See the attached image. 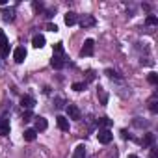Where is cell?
Segmentation results:
<instances>
[{"mask_svg": "<svg viewBox=\"0 0 158 158\" xmlns=\"http://www.w3.org/2000/svg\"><path fill=\"white\" fill-rule=\"evenodd\" d=\"M97 139H99V143L108 145V143L114 139V134H112L108 128H101V130H99V134H97Z\"/></svg>", "mask_w": 158, "mask_h": 158, "instance_id": "obj_1", "label": "cell"}, {"mask_svg": "<svg viewBox=\"0 0 158 158\" xmlns=\"http://www.w3.org/2000/svg\"><path fill=\"white\" fill-rule=\"evenodd\" d=\"M93 50H95V41L93 39H86L84 47L80 50V56H93Z\"/></svg>", "mask_w": 158, "mask_h": 158, "instance_id": "obj_2", "label": "cell"}, {"mask_svg": "<svg viewBox=\"0 0 158 158\" xmlns=\"http://www.w3.org/2000/svg\"><path fill=\"white\" fill-rule=\"evenodd\" d=\"M67 115H69V119H74V121H78V119L82 117L80 108H78L76 104H69V106H67Z\"/></svg>", "mask_w": 158, "mask_h": 158, "instance_id": "obj_3", "label": "cell"}, {"mask_svg": "<svg viewBox=\"0 0 158 158\" xmlns=\"http://www.w3.org/2000/svg\"><path fill=\"white\" fill-rule=\"evenodd\" d=\"M13 60H15L17 63H23V61L26 60V48H24V47H17V48L13 50Z\"/></svg>", "mask_w": 158, "mask_h": 158, "instance_id": "obj_4", "label": "cell"}, {"mask_svg": "<svg viewBox=\"0 0 158 158\" xmlns=\"http://www.w3.org/2000/svg\"><path fill=\"white\" fill-rule=\"evenodd\" d=\"M56 125H58V128H60V130H63V132H69V119H67V117H63V115H58V117H56Z\"/></svg>", "mask_w": 158, "mask_h": 158, "instance_id": "obj_5", "label": "cell"}, {"mask_svg": "<svg viewBox=\"0 0 158 158\" xmlns=\"http://www.w3.org/2000/svg\"><path fill=\"white\" fill-rule=\"evenodd\" d=\"M95 24V17L93 15H84L82 19H80V26L82 28H89V26H93Z\"/></svg>", "mask_w": 158, "mask_h": 158, "instance_id": "obj_6", "label": "cell"}, {"mask_svg": "<svg viewBox=\"0 0 158 158\" xmlns=\"http://www.w3.org/2000/svg\"><path fill=\"white\" fill-rule=\"evenodd\" d=\"M32 45H34V48H43L45 47V37L41 34H35L32 37Z\"/></svg>", "mask_w": 158, "mask_h": 158, "instance_id": "obj_7", "label": "cell"}, {"mask_svg": "<svg viewBox=\"0 0 158 158\" xmlns=\"http://www.w3.org/2000/svg\"><path fill=\"white\" fill-rule=\"evenodd\" d=\"M10 134V119H0V136H8Z\"/></svg>", "mask_w": 158, "mask_h": 158, "instance_id": "obj_8", "label": "cell"}, {"mask_svg": "<svg viewBox=\"0 0 158 158\" xmlns=\"http://www.w3.org/2000/svg\"><path fill=\"white\" fill-rule=\"evenodd\" d=\"M47 127H48V123H47V119L45 117H35V132H39V130H47Z\"/></svg>", "mask_w": 158, "mask_h": 158, "instance_id": "obj_9", "label": "cell"}, {"mask_svg": "<svg viewBox=\"0 0 158 158\" xmlns=\"http://www.w3.org/2000/svg\"><path fill=\"white\" fill-rule=\"evenodd\" d=\"M71 158H86V147L84 145H76Z\"/></svg>", "mask_w": 158, "mask_h": 158, "instance_id": "obj_10", "label": "cell"}, {"mask_svg": "<svg viewBox=\"0 0 158 158\" xmlns=\"http://www.w3.org/2000/svg\"><path fill=\"white\" fill-rule=\"evenodd\" d=\"M21 104H23V108H26V110H32V108H34V104H35V101H34L32 97L24 95V97L21 99Z\"/></svg>", "mask_w": 158, "mask_h": 158, "instance_id": "obj_11", "label": "cell"}, {"mask_svg": "<svg viewBox=\"0 0 158 158\" xmlns=\"http://www.w3.org/2000/svg\"><path fill=\"white\" fill-rule=\"evenodd\" d=\"M76 23H78V17H76V13H73V11L65 13V24H67V26H73V24H76Z\"/></svg>", "mask_w": 158, "mask_h": 158, "instance_id": "obj_12", "label": "cell"}, {"mask_svg": "<svg viewBox=\"0 0 158 158\" xmlns=\"http://www.w3.org/2000/svg\"><path fill=\"white\" fill-rule=\"evenodd\" d=\"M50 65H52L54 69H63L65 61L61 60V56H52V60H50Z\"/></svg>", "mask_w": 158, "mask_h": 158, "instance_id": "obj_13", "label": "cell"}, {"mask_svg": "<svg viewBox=\"0 0 158 158\" xmlns=\"http://www.w3.org/2000/svg\"><path fill=\"white\" fill-rule=\"evenodd\" d=\"M23 136H24V139H26V141H34V139H35V136H37V132H35L34 128H26Z\"/></svg>", "mask_w": 158, "mask_h": 158, "instance_id": "obj_14", "label": "cell"}, {"mask_svg": "<svg viewBox=\"0 0 158 158\" xmlns=\"http://www.w3.org/2000/svg\"><path fill=\"white\" fill-rule=\"evenodd\" d=\"M0 56H2V58H8L10 56V43L8 41H4L2 45H0Z\"/></svg>", "mask_w": 158, "mask_h": 158, "instance_id": "obj_15", "label": "cell"}, {"mask_svg": "<svg viewBox=\"0 0 158 158\" xmlns=\"http://www.w3.org/2000/svg\"><path fill=\"white\" fill-rule=\"evenodd\" d=\"M154 143V134H145V138H143V147H149V145H152Z\"/></svg>", "mask_w": 158, "mask_h": 158, "instance_id": "obj_16", "label": "cell"}, {"mask_svg": "<svg viewBox=\"0 0 158 158\" xmlns=\"http://www.w3.org/2000/svg\"><path fill=\"white\" fill-rule=\"evenodd\" d=\"M99 99H101V104H108V93L101 88H99Z\"/></svg>", "mask_w": 158, "mask_h": 158, "instance_id": "obj_17", "label": "cell"}, {"mask_svg": "<svg viewBox=\"0 0 158 158\" xmlns=\"http://www.w3.org/2000/svg\"><path fill=\"white\" fill-rule=\"evenodd\" d=\"M147 80H149V82H151L152 86H156V84H158V74H156V73H149Z\"/></svg>", "mask_w": 158, "mask_h": 158, "instance_id": "obj_18", "label": "cell"}, {"mask_svg": "<svg viewBox=\"0 0 158 158\" xmlns=\"http://www.w3.org/2000/svg\"><path fill=\"white\" fill-rule=\"evenodd\" d=\"M73 89H74V91H84V89H86V84H82V82H74V84H73Z\"/></svg>", "mask_w": 158, "mask_h": 158, "instance_id": "obj_19", "label": "cell"}, {"mask_svg": "<svg viewBox=\"0 0 158 158\" xmlns=\"http://www.w3.org/2000/svg\"><path fill=\"white\" fill-rule=\"evenodd\" d=\"M149 110H151L152 114H156V112H158V106H156V99H151V102H149Z\"/></svg>", "mask_w": 158, "mask_h": 158, "instance_id": "obj_20", "label": "cell"}, {"mask_svg": "<svg viewBox=\"0 0 158 158\" xmlns=\"http://www.w3.org/2000/svg\"><path fill=\"white\" fill-rule=\"evenodd\" d=\"M54 52H56V56H60L63 52V43H56L54 45Z\"/></svg>", "mask_w": 158, "mask_h": 158, "instance_id": "obj_21", "label": "cell"}, {"mask_svg": "<svg viewBox=\"0 0 158 158\" xmlns=\"http://www.w3.org/2000/svg\"><path fill=\"white\" fill-rule=\"evenodd\" d=\"M156 23H158V19H156L154 15H149V17H147V24H156Z\"/></svg>", "mask_w": 158, "mask_h": 158, "instance_id": "obj_22", "label": "cell"}, {"mask_svg": "<svg viewBox=\"0 0 158 158\" xmlns=\"http://www.w3.org/2000/svg\"><path fill=\"white\" fill-rule=\"evenodd\" d=\"M106 74H108L110 78H119V74H117L115 71H112V69H106Z\"/></svg>", "mask_w": 158, "mask_h": 158, "instance_id": "obj_23", "label": "cell"}, {"mask_svg": "<svg viewBox=\"0 0 158 158\" xmlns=\"http://www.w3.org/2000/svg\"><path fill=\"white\" fill-rule=\"evenodd\" d=\"M32 117H34V115H32V112H30V110H26V112L23 114V119H24V121H30Z\"/></svg>", "mask_w": 158, "mask_h": 158, "instance_id": "obj_24", "label": "cell"}, {"mask_svg": "<svg viewBox=\"0 0 158 158\" xmlns=\"http://www.w3.org/2000/svg\"><path fill=\"white\" fill-rule=\"evenodd\" d=\"M99 123H101V125H104V127H110V125H112V121H110L108 117H102V119H99Z\"/></svg>", "mask_w": 158, "mask_h": 158, "instance_id": "obj_25", "label": "cell"}, {"mask_svg": "<svg viewBox=\"0 0 158 158\" xmlns=\"http://www.w3.org/2000/svg\"><path fill=\"white\" fill-rule=\"evenodd\" d=\"M4 41H8V37H6V34H4V30H0V45H2Z\"/></svg>", "mask_w": 158, "mask_h": 158, "instance_id": "obj_26", "label": "cell"}, {"mask_svg": "<svg viewBox=\"0 0 158 158\" xmlns=\"http://www.w3.org/2000/svg\"><path fill=\"white\" fill-rule=\"evenodd\" d=\"M47 30H50V32H58V26H56V24H47Z\"/></svg>", "mask_w": 158, "mask_h": 158, "instance_id": "obj_27", "label": "cell"}, {"mask_svg": "<svg viewBox=\"0 0 158 158\" xmlns=\"http://www.w3.org/2000/svg\"><path fill=\"white\" fill-rule=\"evenodd\" d=\"M56 108H63V99H56Z\"/></svg>", "mask_w": 158, "mask_h": 158, "instance_id": "obj_28", "label": "cell"}, {"mask_svg": "<svg viewBox=\"0 0 158 158\" xmlns=\"http://www.w3.org/2000/svg\"><path fill=\"white\" fill-rule=\"evenodd\" d=\"M128 158H139L138 154H128Z\"/></svg>", "mask_w": 158, "mask_h": 158, "instance_id": "obj_29", "label": "cell"}]
</instances>
